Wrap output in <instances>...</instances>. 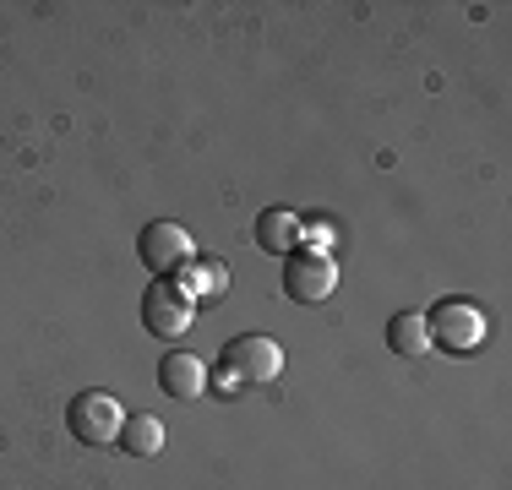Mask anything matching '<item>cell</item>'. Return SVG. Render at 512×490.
<instances>
[{"instance_id": "1", "label": "cell", "mask_w": 512, "mask_h": 490, "mask_svg": "<svg viewBox=\"0 0 512 490\" xmlns=\"http://www.w3.org/2000/svg\"><path fill=\"white\" fill-rule=\"evenodd\" d=\"M278 371H284V349H278L273 338H262V333H240V338L224 343V354H218V376H207V387L240 392V387L273 382Z\"/></svg>"}, {"instance_id": "2", "label": "cell", "mask_w": 512, "mask_h": 490, "mask_svg": "<svg viewBox=\"0 0 512 490\" xmlns=\"http://www.w3.org/2000/svg\"><path fill=\"white\" fill-rule=\"evenodd\" d=\"M425 333H431V349L442 354H474L491 338V322L474 300H442L436 311H425Z\"/></svg>"}, {"instance_id": "3", "label": "cell", "mask_w": 512, "mask_h": 490, "mask_svg": "<svg viewBox=\"0 0 512 490\" xmlns=\"http://www.w3.org/2000/svg\"><path fill=\"white\" fill-rule=\"evenodd\" d=\"M66 425L71 436L82 441V447H115L120 431H126V403L115 398V392H77L66 409Z\"/></svg>"}, {"instance_id": "4", "label": "cell", "mask_w": 512, "mask_h": 490, "mask_svg": "<svg viewBox=\"0 0 512 490\" xmlns=\"http://www.w3.org/2000/svg\"><path fill=\"white\" fill-rule=\"evenodd\" d=\"M137 256H142L148 273L175 278V273H186V267L197 262V245H191V235L175 224V218H158V224H148L137 235Z\"/></svg>"}, {"instance_id": "5", "label": "cell", "mask_w": 512, "mask_h": 490, "mask_svg": "<svg viewBox=\"0 0 512 490\" xmlns=\"http://www.w3.org/2000/svg\"><path fill=\"white\" fill-rule=\"evenodd\" d=\"M191 322H197V305H191V294L180 289L175 278H153V289L142 294V327H148L153 338L175 343Z\"/></svg>"}, {"instance_id": "6", "label": "cell", "mask_w": 512, "mask_h": 490, "mask_svg": "<svg viewBox=\"0 0 512 490\" xmlns=\"http://www.w3.org/2000/svg\"><path fill=\"white\" fill-rule=\"evenodd\" d=\"M333 289H338V267H333V256H327V251L300 245L295 256H284V294L295 305H322Z\"/></svg>"}, {"instance_id": "7", "label": "cell", "mask_w": 512, "mask_h": 490, "mask_svg": "<svg viewBox=\"0 0 512 490\" xmlns=\"http://www.w3.org/2000/svg\"><path fill=\"white\" fill-rule=\"evenodd\" d=\"M158 387H164V398H175V403H197L202 392H207V365H202V354L169 349L164 360H158Z\"/></svg>"}, {"instance_id": "8", "label": "cell", "mask_w": 512, "mask_h": 490, "mask_svg": "<svg viewBox=\"0 0 512 490\" xmlns=\"http://www.w3.org/2000/svg\"><path fill=\"white\" fill-rule=\"evenodd\" d=\"M256 245L273 256H295L300 245H306V218L289 213V207H267L262 218H256Z\"/></svg>"}, {"instance_id": "9", "label": "cell", "mask_w": 512, "mask_h": 490, "mask_svg": "<svg viewBox=\"0 0 512 490\" xmlns=\"http://www.w3.org/2000/svg\"><path fill=\"white\" fill-rule=\"evenodd\" d=\"M387 349L398 360H425L431 354V333H425V311H398L387 322Z\"/></svg>"}, {"instance_id": "10", "label": "cell", "mask_w": 512, "mask_h": 490, "mask_svg": "<svg viewBox=\"0 0 512 490\" xmlns=\"http://www.w3.org/2000/svg\"><path fill=\"white\" fill-rule=\"evenodd\" d=\"M115 447L131 452V458H158L164 452V420L158 414H126V431H120Z\"/></svg>"}, {"instance_id": "11", "label": "cell", "mask_w": 512, "mask_h": 490, "mask_svg": "<svg viewBox=\"0 0 512 490\" xmlns=\"http://www.w3.org/2000/svg\"><path fill=\"white\" fill-rule=\"evenodd\" d=\"M180 289L191 294V300H197V294H207V300H213V294H224L229 289V267L224 262H191L186 273L175 278Z\"/></svg>"}]
</instances>
